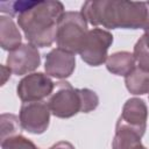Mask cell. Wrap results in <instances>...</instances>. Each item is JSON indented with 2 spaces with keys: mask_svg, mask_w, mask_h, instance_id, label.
I'll return each mask as SVG.
<instances>
[{
  "mask_svg": "<svg viewBox=\"0 0 149 149\" xmlns=\"http://www.w3.org/2000/svg\"><path fill=\"white\" fill-rule=\"evenodd\" d=\"M49 149H76L74 146L68 141H59L57 143H55L54 146H51Z\"/></svg>",
  "mask_w": 149,
  "mask_h": 149,
  "instance_id": "20",
  "label": "cell"
},
{
  "mask_svg": "<svg viewBox=\"0 0 149 149\" xmlns=\"http://www.w3.org/2000/svg\"><path fill=\"white\" fill-rule=\"evenodd\" d=\"M50 113L49 106L44 101L23 102L19 113L22 129L36 135L43 134L49 127Z\"/></svg>",
  "mask_w": 149,
  "mask_h": 149,
  "instance_id": "7",
  "label": "cell"
},
{
  "mask_svg": "<svg viewBox=\"0 0 149 149\" xmlns=\"http://www.w3.org/2000/svg\"><path fill=\"white\" fill-rule=\"evenodd\" d=\"M135 62L133 54L128 51H116L109 55L105 63L111 73L126 77L135 69Z\"/></svg>",
  "mask_w": 149,
  "mask_h": 149,
  "instance_id": "13",
  "label": "cell"
},
{
  "mask_svg": "<svg viewBox=\"0 0 149 149\" xmlns=\"http://www.w3.org/2000/svg\"><path fill=\"white\" fill-rule=\"evenodd\" d=\"M87 33V21L80 12H64L56 34L57 47L73 55L79 54Z\"/></svg>",
  "mask_w": 149,
  "mask_h": 149,
  "instance_id": "3",
  "label": "cell"
},
{
  "mask_svg": "<svg viewBox=\"0 0 149 149\" xmlns=\"http://www.w3.org/2000/svg\"><path fill=\"white\" fill-rule=\"evenodd\" d=\"M80 13L94 27L149 30V1L90 0L84 2Z\"/></svg>",
  "mask_w": 149,
  "mask_h": 149,
  "instance_id": "1",
  "label": "cell"
},
{
  "mask_svg": "<svg viewBox=\"0 0 149 149\" xmlns=\"http://www.w3.org/2000/svg\"><path fill=\"white\" fill-rule=\"evenodd\" d=\"M1 149H40V148L29 139L22 135H16L1 141Z\"/></svg>",
  "mask_w": 149,
  "mask_h": 149,
  "instance_id": "17",
  "label": "cell"
},
{
  "mask_svg": "<svg viewBox=\"0 0 149 149\" xmlns=\"http://www.w3.org/2000/svg\"><path fill=\"white\" fill-rule=\"evenodd\" d=\"M0 123H1V137H0L1 141L8 137L20 135V128L22 127L20 123V119L16 115L3 113L0 116Z\"/></svg>",
  "mask_w": 149,
  "mask_h": 149,
  "instance_id": "16",
  "label": "cell"
},
{
  "mask_svg": "<svg viewBox=\"0 0 149 149\" xmlns=\"http://www.w3.org/2000/svg\"><path fill=\"white\" fill-rule=\"evenodd\" d=\"M35 1H7V2H1L0 3V10L1 13H7L10 16L14 15H20L22 12H24L27 8L34 5Z\"/></svg>",
  "mask_w": 149,
  "mask_h": 149,
  "instance_id": "19",
  "label": "cell"
},
{
  "mask_svg": "<svg viewBox=\"0 0 149 149\" xmlns=\"http://www.w3.org/2000/svg\"><path fill=\"white\" fill-rule=\"evenodd\" d=\"M55 88V84L47 73L33 72L24 76L16 86L17 97L23 102L42 101L50 97Z\"/></svg>",
  "mask_w": 149,
  "mask_h": 149,
  "instance_id": "6",
  "label": "cell"
},
{
  "mask_svg": "<svg viewBox=\"0 0 149 149\" xmlns=\"http://www.w3.org/2000/svg\"><path fill=\"white\" fill-rule=\"evenodd\" d=\"M63 14L64 6L61 1L35 0L33 6L17 15V24L30 44L45 48L56 41L58 23Z\"/></svg>",
  "mask_w": 149,
  "mask_h": 149,
  "instance_id": "2",
  "label": "cell"
},
{
  "mask_svg": "<svg viewBox=\"0 0 149 149\" xmlns=\"http://www.w3.org/2000/svg\"><path fill=\"white\" fill-rule=\"evenodd\" d=\"M142 136L132 128L116 122L115 135L112 141V149H144L141 142Z\"/></svg>",
  "mask_w": 149,
  "mask_h": 149,
  "instance_id": "11",
  "label": "cell"
},
{
  "mask_svg": "<svg viewBox=\"0 0 149 149\" xmlns=\"http://www.w3.org/2000/svg\"><path fill=\"white\" fill-rule=\"evenodd\" d=\"M2 74H3V79H2V83H1V85H3L5 83H6V80H7V78H9L10 77V69L8 68V66H5V65H2Z\"/></svg>",
  "mask_w": 149,
  "mask_h": 149,
  "instance_id": "21",
  "label": "cell"
},
{
  "mask_svg": "<svg viewBox=\"0 0 149 149\" xmlns=\"http://www.w3.org/2000/svg\"><path fill=\"white\" fill-rule=\"evenodd\" d=\"M134 58L137 63V66L142 70L149 71V30L139 38L134 45Z\"/></svg>",
  "mask_w": 149,
  "mask_h": 149,
  "instance_id": "15",
  "label": "cell"
},
{
  "mask_svg": "<svg viewBox=\"0 0 149 149\" xmlns=\"http://www.w3.org/2000/svg\"><path fill=\"white\" fill-rule=\"evenodd\" d=\"M125 84L132 94L142 95L149 93V71L135 66V69L125 77Z\"/></svg>",
  "mask_w": 149,
  "mask_h": 149,
  "instance_id": "14",
  "label": "cell"
},
{
  "mask_svg": "<svg viewBox=\"0 0 149 149\" xmlns=\"http://www.w3.org/2000/svg\"><path fill=\"white\" fill-rule=\"evenodd\" d=\"M7 66L16 76L29 74L41 64V56L37 48L30 43H24L8 52Z\"/></svg>",
  "mask_w": 149,
  "mask_h": 149,
  "instance_id": "8",
  "label": "cell"
},
{
  "mask_svg": "<svg viewBox=\"0 0 149 149\" xmlns=\"http://www.w3.org/2000/svg\"><path fill=\"white\" fill-rule=\"evenodd\" d=\"M147 121L148 108L146 102L140 98H130L125 102L121 115L116 122L132 128L143 136L147 129Z\"/></svg>",
  "mask_w": 149,
  "mask_h": 149,
  "instance_id": "9",
  "label": "cell"
},
{
  "mask_svg": "<svg viewBox=\"0 0 149 149\" xmlns=\"http://www.w3.org/2000/svg\"><path fill=\"white\" fill-rule=\"evenodd\" d=\"M76 68V56L59 48L52 49L45 55L44 70L49 77L65 79L70 77Z\"/></svg>",
  "mask_w": 149,
  "mask_h": 149,
  "instance_id": "10",
  "label": "cell"
},
{
  "mask_svg": "<svg viewBox=\"0 0 149 149\" xmlns=\"http://www.w3.org/2000/svg\"><path fill=\"white\" fill-rule=\"evenodd\" d=\"M22 37L19 28L9 16H0V45L3 50L12 51L20 47Z\"/></svg>",
  "mask_w": 149,
  "mask_h": 149,
  "instance_id": "12",
  "label": "cell"
},
{
  "mask_svg": "<svg viewBox=\"0 0 149 149\" xmlns=\"http://www.w3.org/2000/svg\"><path fill=\"white\" fill-rule=\"evenodd\" d=\"M112 43L113 35L108 30L93 28L88 30L79 55L86 64L91 66H99L106 62L108 57L107 52Z\"/></svg>",
  "mask_w": 149,
  "mask_h": 149,
  "instance_id": "5",
  "label": "cell"
},
{
  "mask_svg": "<svg viewBox=\"0 0 149 149\" xmlns=\"http://www.w3.org/2000/svg\"><path fill=\"white\" fill-rule=\"evenodd\" d=\"M81 100V113H90L94 111L99 105L98 94L90 88H79Z\"/></svg>",
  "mask_w": 149,
  "mask_h": 149,
  "instance_id": "18",
  "label": "cell"
},
{
  "mask_svg": "<svg viewBox=\"0 0 149 149\" xmlns=\"http://www.w3.org/2000/svg\"><path fill=\"white\" fill-rule=\"evenodd\" d=\"M144 149H147V148H144Z\"/></svg>",
  "mask_w": 149,
  "mask_h": 149,
  "instance_id": "22",
  "label": "cell"
},
{
  "mask_svg": "<svg viewBox=\"0 0 149 149\" xmlns=\"http://www.w3.org/2000/svg\"><path fill=\"white\" fill-rule=\"evenodd\" d=\"M47 104L51 114L59 119H69L79 112L81 113L79 88H73L66 80L56 83Z\"/></svg>",
  "mask_w": 149,
  "mask_h": 149,
  "instance_id": "4",
  "label": "cell"
}]
</instances>
